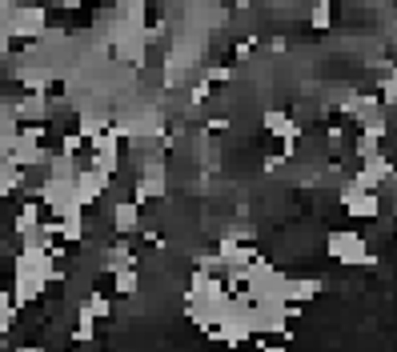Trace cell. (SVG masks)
<instances>
[{"instance_id":"2","label":"cell","mask_w":397,"mask_h":352,"mask_svg":"<svg viewBox=\"0 0 397 352\" xmlns=\"http://www.w3.org/2000/svg\"><path fill=\"white\" fill-rule=\"evenodd\" d=\"M329 253L337 256V260H361L365 240H361V237H333V240H329Z\"/></svg>"},{"instance_id":"1","label":"cell","mask_w":397,"mask_h":352,"mask_svg":"<svg viewBox=\"0 0 397 352\" xmlns=\"http://www.w3.org/2000/svg\"><path fill=\"white\" fill-rule=\"evenodd\" d=\"M345 209H349V216H377V197L369 192V188H349L345 192Z\"/></svg>"}]
</instances>
